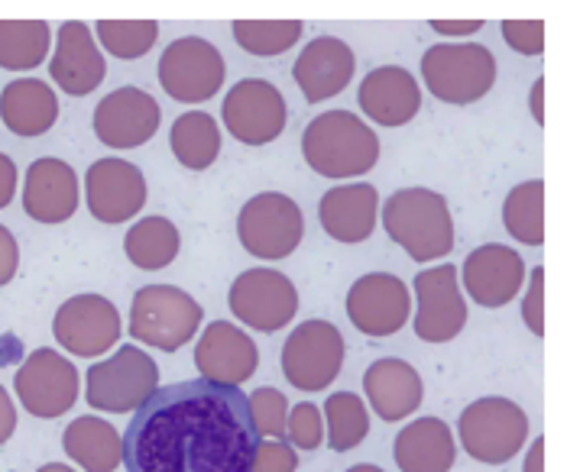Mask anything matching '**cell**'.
I'll use <instances>...</instances> for the list:
<instances>
[{"instance_id": "6da1fadb", "label": "cell", "mask_w": 567, "mask_h": 472, "mask_svg": "<svg viewBox=\"0 0 567 472\" xmlns=\"http://www.w3.org/2000/svg\"><path fill=\"white\" fill-rule=\"evenodd\" d=\"M121 440L127 472H254L260 447L247 395L208 379L156 388Z\"/></svg>"}, {"instance_id": "7a4b0ae2", "label": "cell", "mask_w": 567, "mask_h": 472, "mask_svg": "<svg viewBox=\"0 0 567 472\" xmlns=\"http://www.w3.org/2000/svg\"><path fill=\"white\" fill-rule=\"evenodd\" d=\"M383 227L415 262H435L454 250V220L444 195L432 188H399L383 208Z\"/></svg>"}, {"instance_id": "3957f363", "label": "cell", "mask_w": 567, "mask_h": 472, "mask_svg": "<svg viewBox=\"0 0 567 472\" xmlns=\"http://www.w3.org/2000/svg\"><path fill=\"white\" fill-rule=\"evenodd\" d=\"M302 156L324 178H353L377 166L380 139L350 111H328L302 133Z\"/></svg>"}, {"instance_id": "277c9868", "label": "cell", "mask_w": 567, "mask_h": 472, "mask_svg": "<svg viewBox=\"0 0 567 472\" xmlns=\"http://www.w3.org/2000/svg\"><path fill=\"white\" fill-rule=\"evenodd\" d=\"M205 321L202 304L175 285H143L131 304V337L136 344L175 353Z\"/></svg>"}, {"instance_id": "5b68a950", "label": "cell", "mask_w": 567, "mask_h": 472, "mask_svg": "<svg viewBox=\"0 0 567 472\" xmlns=\"http://www.w3.org/2000/svg\"><path fill=\"white\" fill-rule=\"evenodd\" d=\"M457 433L464 450L486 466H503L523 453L528 440V415L509 398H477L461 411Z\"/></svg>"}, {"instance_id": "8992f818", "label": "cell", "mask_w": 567, "mask_h": 472, "mask_svg": "<svg viewBox=\"0 0 567 472\" xmlns=\"http://www.w3.org/2000/svg\"><path fill=\"white\" fill-rule=\"evenodd\" d=\"M425 87L444 104H474L496 85V59L481 43H437L422 55Z\"/></svg>"}, {"instance_id": "52a82bcc", "label": "cell", "mask_w": 567, "mask_h": 472, "mask_svg": "<svg viewBox=\"0 0 567 472\" xmlns=\"http://www.w3.org/2000/svg\"><path fill=\"white\" fill-rule=\"evenodd\" d=\"M159 388V369L150 353L121 346L111 359L87 369L85 398L91 408L111 415H131Z\"/></svg>"}, {"instance_id": "ba28073f", "label": "cell", "mask_w": 567, "mask_h": 472, "mask_svg": "<svg viewBox=\"0 0 567 472\" xmlns=\"http://www.w3.org/2000/svg\"><path fill=\"white\" fill-rule=\"evenodd\" d=\"M237 237L244 250L257 259H286L292 256L306 237L302 208L279 191L254 195L237 217Z\"/></svg>"}, {"instance_id": "9c48e42d", "label": "cell", "mask_w": 567, "mask_h": 472, "mask_svg": "<svg viewBox=\"0 0 567 472\" xmlns=\"http://www.w3.org/2000/svg\"><path fill=\"white\" fill-rule=\"evenodd\" d=\"M282 373L299 391L328 388L344 366V337L331 321H306L282 344Z\"/></svg>"}, {"instance_id": "30bf717a", "label": "cell", "mask_w": 567, "mask_h": 472, "mask_svg": "<svg viewBox=\"0 0 567 472\" xmlns=\"http://www.w3.org/2000/svg\"><path fill=\"white\" fill-rule=\"evenodd\" d=\"M156 75L173 101L202 104L220 91L227 65H224L218 45L202 40V36H185V40L166 45V52L159 55Z\"/></svg>"}, {"instance_id": "8fae6325", "label": "cell", "mask_w": 567, "mask_h": 472, "mask_svg": "<svg viewBox=\"0 0 567 472\" xmlns=\"http://www.w3.org/2000/svg\"><path fill=\"white\" fill-rule=\"evenodd\" d=\"M227 304L240 324L262 331V334H276L296 317L299 292L286 272L247 269L234 279V285L227 292Z\"/></svg>"}, {"instance_id": "7c38bea8", "label": "cell", "mask_w": 567, "mask_h": 472, "mask_svg": "<svg viewBox=\"0 0 567 472\" xmlns=\"http://www.w3.org/2000/svg\"><path fill=\"white\" fill-rule=\"evenodd\" d=\"M20 405L33 418H62L79 401V369L55 349H33L13 376Z\"/></svg>"}, {"instance_id": "4fadbf2b", "label": "cell", "mask_w": 567, "mask_h": 472, "mask_svg": "<svg viewBox=\"0 0 567 472\" xmlns=\"http://www.w3.org/2000/svg\"><path fill=\"white\" fill-rule=\"evenodd\" d=\"M220 117L237 143L266 146L282 136L289 111H286L279 87L262 82V78H244L227 91Z\"/></svg>"}, {"instance_id": "5bb4252c", "label": "cell", "mask_w": 567, "mask_h": 472, "mask_svg": "<svg viewBox=\"0 0 567 472\" xmlns=\"http://www.w3.org/2000/svg\"><path fill=\"white\" fill-rule=\"evenodd\" d=\"M52 334L75 356H101L121 340V311L104 295H75L55 311Z\"/></svg>"}, {"instance_id": "9a60e30c", "label": "cell", "mask_w": 567, "mask_h": 472, "mask_svg": "<svg viewBox=\"0 0 567 472\" xmlns=\"http://www.w3.org/2000/svg\"><path fill=\"white\" fill-rule=\"evenodd\" d=\"M412 314L405 282L393 272H370L357 279L348 292L350 324L367 337H393Z\"/></svg>"}, {"instance_id": "2e32d148", "label": "cell", "mask_w": 567, "mask_h": 472, "mask_svg": "<svg viewBox=\"0 0 567 472\" xmlns=\"http://www.w3.org/2000/svg\"><path fill=\"white\" fill-rule=\"evenodd\" d=\"M415 337L425 344H447L454 340L467 324V301L457 289V269L454 265H435L429 272L415 275Z\"/></svg>"}, {"instance_id": "e0dca14e", "label": "cell", "mask_w": 567, "mask_h": 472, "mask_svg": "<svg viewBox=\"0 0 567 472\" xmlns=\"http://www.w3.org/2000/svg\"><path fill=\"white\" fill-rule=\"evenodd\" d=\"M163 124V111L153 94L140 87H117L94 107V133L104 146L136 149L146 146Z\"/></svg>"}, {"instance_id": "ac0fdd59", "label": "cell", "mask_w": 567, "mask_h": 472, "mask_svg": "<svg viewBox=\"0 0 567 472\" xmlns=\"http://www.w3.org/2000/svg\"><path fill=\"white\" fill-rule=\"evenodd\" d=\"M87 211L101 223H124L146 204V178L127 159H97L85 172Z\"/></svg>"}, {"instance_id": "d6986e66", "label": "cell", "mask_w": 567, "mask_h": 472, "mask_svg": "<svg viewBox=\"0 0 567 472\" xmlns=\"http://www.w3.org/2000/svg\"><path fill=\"white\" fill-rule=\"evenodd\" d=\"M195 366L202 373V379L215 382V386L240 388L247 379H254L257 366H260V353L257 344L227 321H215L205 327L202 340L195 346Z\"/></svg>"}, {"instance_id": "ffe728a7", "label": "cell", "mask_w": 567, "mask_h": 472, "mask_svg": "<svg viewBox=\"0 0 567 472\" xmlns=\"http://www.w3.org/2000/svg\"><path fill=\"white\" fill-rule=\"evenodd\" d=\"M457 272L464 279L467 295L481 307H506L523 292L525 279H528L523 256L503 243L477 247L474 253H467L464 269H457Z\"/></svg>"}, {"instance_id": "44dd1931", "label": "cell", "mask_w": 567, "mask_h": 472, "mask_svg": "<svg viewBox=\"0 0 567 472\" xmlns=\"http://www.w3.org/2000/svg\"><path fill=\"white\" fill-rule=\"evenodd\" d=\"M49 75L52 82L62 87L72 97H85L91 91H97V85L107 75L104 55L91 36V27L82 20H69L59 27L55 36V55L49 62Z\"/></svg>"}, {"instance_id": "7402d4cb", "label": "cell", "mask_w": 567, "mask_h": 472, "mask_svg": "<svg viewBox=\"0 0 567 472\" xmlns=\"http://www.w3.org/2000/svg\"><path fill=\"white\" fill-rule=\"evenodd\" d=\"M360 111L380 127H405L422 111V91L409 69L383 65L373 69L357 91Z\"/></svg>"}, {"instance_id": "603a6c76", "label": "cell", "mask_w": 567, "mask_h": 472, "mask_svg": "<svg viewBox=\"0 0 567 472\" xmlns=\"http://www.w3.org/2000/svg\"><path fill=\"white\" fill-rule=\"evenodd\" d=\"M23 211L37 223H65L79 211V175L62 159H37L23 181Z\"/></svg>"}, {"instance_id": "cb8c5ba5", "label": "cell", "mask_w": 567, "mask_h": 472, "mask_svg": "<svg viewBox=\"0 0 567 472\" xmlns=\"http://www.w3.org/2000/svg\"><path fill=\"white\" fill-rule=\"evenodd\" d=\"M357 59L353 49L338 36H318L302 49V55L292 65V78L302 87L308 104L328 101L341 94L353 78Z\"/></svg>"}, {"instance_id": "d4e9b609", "label": "cell", "mask_w": 567, "mask_h": 472, "mask_svg": "<svg viewBox=\"0 0 567 472\" xmlns=\"http://www.w3.org/2000/svg\"><path fill=\"white\" fill-rule=\"evenodd\" d=\"M377 214H380V191L367 181L353 185H338L324 191L318 204V220L324 233L338 243H363L377 230Z\"/></svg>"}, {"instance_id": "484cf974", "label": "cell", "mask_w": 567, "mask_h": 472, "mask_svg": "<svg viewBox=\"0 0 567 472\" xmlns=\"http://www.w3.org/2000/svg\"><path fill=\"white\" fill-rule=\"evenodd\" d=\"M363 388L370 408L383 421H402L419 411L425 398V382L419 369L405 359H377L363 373Z\"/></svg>"}, {"instance_id": "4316f807", "label": "cell", "mask_w": 567, "mask_h": 472, "mask_svg": "<svg viewBox=\"0 0 567 472\" xmlns=\"http://www.w3.org/2000/svg\"><path fill=\"white\" fill-rule=\"evenodd\" d=\"M393 457L402 472H451L457 443L441 418H419L409 428L399 430Z\"/></svg>"}, {"instance_id": "83f0119b", "label": "cell", "mask_w": 567, "mask_h": 472, "mask_svg": "<svg viewBox=\"0 0 567 472\" xmlns=\"http://www.w3.org/2000/svg\"><path fill=\"white\" fill-rule=\"evenodd\" d=\"M0 120L23 139L43 136L59 120L55 91L40 78H17L0 91Z\"/></svg>"}, {"instance_id": "f1b7e54d", "label": "cell", "mask_w": 567, "mask_h": 472, "mask_svg": "<svg viewBox=\"0 0 567 472\" xmlns=\"http://www.w3.org/2000/svg\"><path fill=\"white\" fill-rule=\"evenodd\" d=\"M65 453L85 472H114L124 463V440L104 418H75L62 433Z\"/></svg>"}, {"instance_id": "f546056e", "label": "cell", "mask_w": 567, "mask_h": 472, "mask_svg": "<svg viewBox=\"0 0 567 472\" xmlns=\"http://www.w3.org/2000/svg\"><path fill=\"white\" fill-rule=\"evenodd\" d=\"M169 143H173V156L178 159V166L192 172L212 169V162L220 156V129L215 117L205 111L182 114L173 124Z\"/></svg>"}, {"instance_id": "4dcf8cb0", "label": "cell", "mask_w": 567, "mask_h": 472, "mask_svg": "<svg viewBox=\"0 0 567 472\" xmlns=\"http://www.w3.org/2000/svg\"><path fill=\"white\" fill-rule=\"evenodd\" d=\"M124 253L143 272L166 269L178 256V227L169 217H143L127 230Z\"/></svg>"}, {"instance_id": "1f68e13d", "label": "cell", "mask_w": 567, "mask_h": 472, "mask_svg": "<svg viewBox=\"0 0 567 472\" xmlns=\"http://www.w3.org/2000/svg\"><path fill=\"white\" fill-rule=\"evenodd\" d=\"M52 43L45 20H0V69L30 72L43 65Z\"/></svg>"}, {"instance_id": "d6a6232c", "label": "cell", "mask_w": 567, "mask_h": 472, "mask_svg": "<svg viewBox=\"0 0 567 472\" xmlns=\"http://www.w3.org/2000/svg\"><path fill=\"white\" fill-rule=\"evenodd\" d=\"M503 223L513 240L523 247H542L545 243V185L542 178L523 181L509 191L503 204Z\"/></svg>"}, {"instance_id": "836d02e7", "label": "cell", "mask_w": 567, "mask_h": 472, "mask_svg": "<svg viewBox=\"0 0 567 472\" xmlns=\"http://www.w3.org/2000/svg\"><path fill=\"white\" fill-rule=\"evenodd\" d=\"M324 421H328V447L334 453H348L360 447L370 433V415L360 395L338 391L324 401Z\"/></svg>"}, {"instance_id": "e575fe53", "label": "cell", "mask_w": 567, "mask_h": 472, "mask_svg": "<svg viewBox=\"0 0 567 472\" xmlns=\"http://www.w3.org/2000/svg\"><path fill=\"white\" fill-rule=\"evenodd\" d=\"M302 23L299 20H237L234 23V40L250 55H282L302 40Z\"/></svg>"}, {"instance_id": "d590c367", "label": "cell", "mask_w": 567, "mask_h": 472, "mask_svg": "<svg viewBox=\"0 0 567 472\" xmlns=\"http://www.w3.org/2000/svg\"><path fill=\"white\" fill-rule=\"evenodd\" d=\"M94 30L101 45L114 59H140L156 45L159 36V23L153 20H101Z\"/></svg>"}, {"instance_id": "8d00e7d4", "label": "cell", "mask_w": 567, "mask_h": 472, "mask_svg": "<svg viewBox=\"0 0 567 472\" xmlns=\"http://www.w3.org/2000/svg\"><path fill=\"white\" fill-rule=\"evenodd\" d=\"M250 401V415H254V428L269 440H282L286 437V418H289V401L279 388H257L254 395H247Z\"/></svg>"}, {"instance_id": "74e56055", "label": "cell", "mask_w": 567, "mask_h": 472, "mask_svg": "<svg viewBox=\"0 0 567 472\" xmlns=\"http://www.w3.org/2000/svg\"><path fill=\"white\" fill-rule=\"evenodd\" d=\"M286 437L296 450H318L324 440V418L311 401H299L286 418Z\"/></svg>"}, {"instance_id": "f35d334b", "label": "cell", "mask_w": 567, "mask_h": 472, "mask_svg": "<svg viewBox=\"0 0 567 472\" xmlns=\"http://www.w3.org/2000/svg\"><path fill=\"white\" fill-rule=\"evenodd\" d=\"M503 40L513 52L523 55H542L545 52V23L542 20H506Z\"/></svg>"}, {"instance_id": "ab89813d", "label": "cell", "mask_w": 567, "mask_h": 472, "mask_svg": "<svg viewBox=\"0 0 567 472\" xmlns=\"http://www.w3.org/2000/svg\"><path fill=\"white\" fill-rule=\"evenodd\" d=\"M523 321L535 337L545 334V269L542 265H535L528 272V292H525L523 298Z\"/></svg>"}, {"instance_id": "60d3db41", "label": "cell", "mask_w": 567, "mask_h": 472, "mask_svg": "<svg viewBox=\"0 0 567 472\" xmlns=\"http://www.w3.org/2000/svg\"><path fill=\"white\" fill-rule=\"evenodd\" d=\"M299 470V453L282 443V440H260L257 457H254V472H296Z\"/></svg>"}, {"instance_id": "b9f144b4", "label": "cell", "mask_w": 567, "mask_h": 472, "mask_svg": "<svg viewBox=\"0 0 567 472\" xmlns=\"http://www.w3.org/2000/svg\"><path fill=\"white\" fill-rule=\"evenodd\" d=\"M20 269V247H17V237L0 223V289L13 282Z\"/></svg>"}, {"instance_id": "7bdbcfd3", "label": "cell", "mask_w": 567, "mask_h": 472, "mask_svg": "<svg viewBox=\"0 0 567 472\" xmlns=\"http://www.w3.org/2000/svg\"><path fill=\"white\" fill-rule=\"evenodd\" d=\"M432 30L441 33V36H447V40H461V36H474V33H481L483 23L481 20H435V23H432Z\"/></svg>"}, {"instance_id": "ee69618b", "label": "cell", "mask_w": 567, "mask_h": 472, "mask_svg": "<svg viewBox=\"0 0 567 472\" xmlns=\"http://www.w3.org/2000/svg\"><path fill=\"white\" fill-rule=\"evenodd\" d=\"M13 195H17V166L10 156L0 153V211L13 201Z\"/></svg>"}, {"instance_id": "f6af8a7d", "label": "cell", "mask_w": 567, "mask_h": 472, "mask_svg": "<svg viewBox=\"0 0 567 472\" xmlns=\"http://www.w3.org/2000/svg\"><path fill=\"white\" fill-rule=\"evenodd\" d=\"M13 430H17V408H13L7 388L0 386V447L13 437Z\"/></svg>"}, {"instance_id": "bcb514c9", "label": "cell", "mask_w": 567, "mask_h": 472, "mask_svg": "<svg viewBox=\"0 0 567 472\" xmlns=\"http://www.w3.org/2000/svg\"><path fill=\"white\" fill-rule=\"evenodd\" d=\"M542 463H545V437H535L532 447H528L523 472H542Z\"/></svg>"}, {"instance_id": "7dc6e473", "label": "cell", "mask_w": 567, "mask_h": 472, "mask_svg": "<svg viewBox=\"0 0 567 472\" xmlns=\"http://www.w3.org/2000/svg\"><path fill=\"white\" fill-rule=\"evenodd\" d=\"M542 94H545V78H538L532 85V117L535 124H545V107H542Z\"/></svg>"}, {"instance_id": "c3c4849f", "label": "cell", "mask_w": 567, "mask_h": 472, "mask_svg": "<svg viewBox=\"0 0 567 472\" xmlns=\"http://www.w3.org/2000/svg\"><path fill=\"white\" fill-rule=\"evenodd\" d=\"M37 472H75L72 466H65V463H45V466H40Z\"/></svg>"}, {"instance_id": "681fc988", "label": "cell", "mask_w": 567, "mask_h": 472, "mask_svg": "<svg viewBox=\"0 0 567 472\" xmlns=\"http://www.w3.org/2000/svg\"><path fill=\"white\" fill-rule=\"evenodd\" d=\"M348 472H383L380 466H373V463H360V466H350Z\"/></svg>"}]
</instances>
